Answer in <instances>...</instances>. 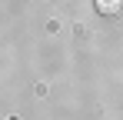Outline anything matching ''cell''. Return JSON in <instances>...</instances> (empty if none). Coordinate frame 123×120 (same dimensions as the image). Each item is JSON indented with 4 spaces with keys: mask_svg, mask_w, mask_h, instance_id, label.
Wrapping results in <instances>:
<instances>
[{
    "mask_svg": "<svg viewBox=\"0 0 123 120\" xmlns=\"http://www.w3.org/2000/svg\"><path fill=\"white\" fill-rule=\"evenodd\" d=\"M123 0H97V10L100 13H106V17H113V13H120Z\"/></svg>",
    "mask_w": 123,
    "mask_h": 120,
    "instance_id": "1",
    "label": "cell"
}]
</instances>
